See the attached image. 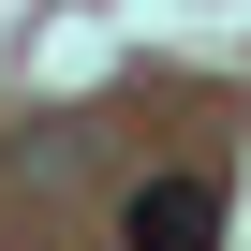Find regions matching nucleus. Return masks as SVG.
Listing matches in <instances>:
<instances>
[{
	"mask_svg": "<svg viewBox=\"0 0 251 251\" xmlns=\"http://www.w3.org/2000/svg\"><path fill=\"white\" fill-rule=\"evenodd\" d=\"M118 236L133 251H222V192L207 177H148L133 207H118Z\"/></svg>",
	"mask_w": 251,
	"mask_h": 251,
	"instance_id": "nucleus-1",
	"label": "nucleus"
}]
</instances>
